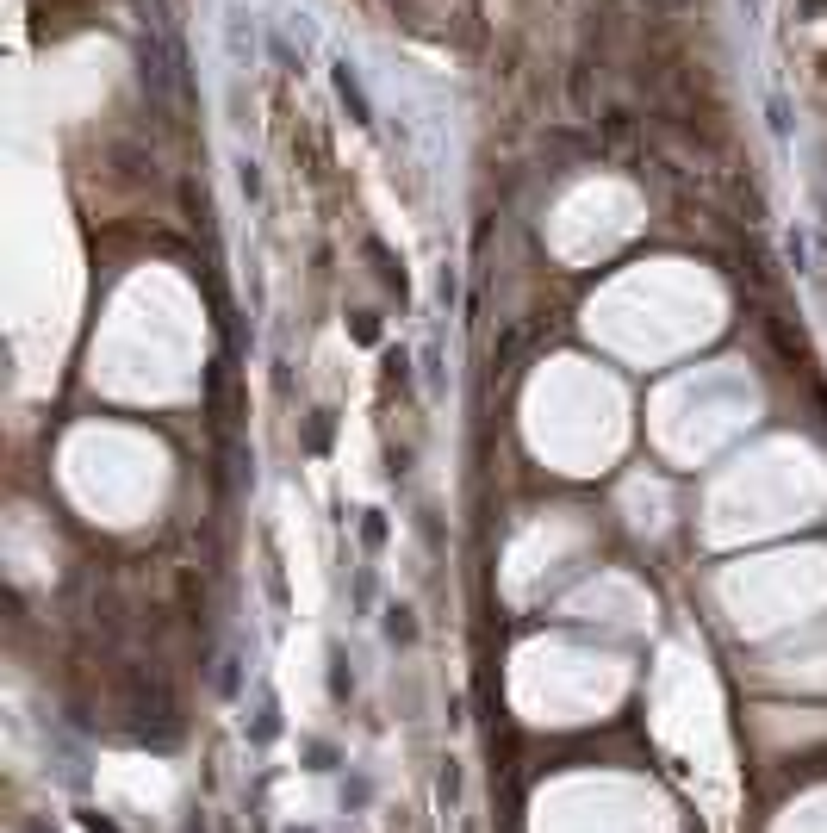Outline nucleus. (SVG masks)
I'll return each mask as SVG.
<instances>
[{
  "instance_id": "f257e3e1",
  "label": "nucleus",
  "mask_w": 827,
  "mask_h": 833,
  "mask_svg": "<svg viewBox=\"0 0 827 833\" xmlns=\"http://www.w3.org/2000/svg\"><path fill=\"white\" fill-rule=\"evenodd\" d=\"M81 827H88V833H119V827H112L100 809H88V815H81Z\"/></svg>"
}]
</instances>
